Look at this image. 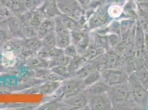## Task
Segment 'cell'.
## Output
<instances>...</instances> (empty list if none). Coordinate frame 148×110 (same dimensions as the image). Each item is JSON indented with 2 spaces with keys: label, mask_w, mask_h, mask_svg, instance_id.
<instances>
[{
  "label": "cell",
  "mask_w": 148,
  "mask_h": 110,
  "mask_svg": "<svg viewBox=\"0 0 148 110\" xmlns=\"http://www.w3.org/2000/svg\"><path fill=\"white\" fill-rule=\"evenodd\" d=\"M2 61L5 67H10L14 65L16 62V60L12 52L5 51L2 54Z\"/></svg>",
  "instance_id": "1"
}]
</instances>
